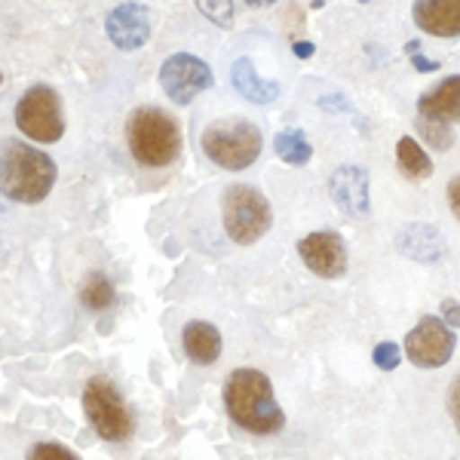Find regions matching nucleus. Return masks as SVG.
Wrapping results in <instances>:
<instances>
[{
  "mask_svg": "<svg viewBox=\"0 0 460 460\" xmlns=\"http://www.w3.org/2000/svg\"><path fill=\"white\" fill-rule=\"evenodd\" d=\"M225 408L236 427L255 436L279 433L286 424L283 408L273 396L270 377L258 368H234L225 377Z\"/></svg>",
  "mask_w": 460,
  "mask_h": 460,
  "instance_id": "f257e3e1",
  "label": "nucleus"
},
{
  "mask_svg": "<svg viewBox=\"0 0 460 460\" xmlns=\"http://www.w3.org/2000/svg\"><path fill=\"white\" fill-rule=\"evenodd\" d=\"M4 194L16 203H40L56 184V163L49 154L37 151V147L25 142H10L4 145Z\"/></svg>",
  "mask_w": 460,
  "mask_h": 460,
  "instance_id": "f03ea898",
  "label": "nucleus"
},
{
  "mask_svg": "<svg viewBox=\"0 0 460 460\" xmlns=\"http://www.w3.org/2000/svg\"><path fill=\"white\" fill-rule=\"evenodd\" d=\"M126 142H129V154L136 163L147 169H163L175 163L178 151H181V136L178 126L166 111L160 108H138L129 114L126 123Z\"/></svg>",
  "mask_w": 460,
  "mask_h": 460,
  "instance_id": "7ed1b4c3",
  "label": "nucleus"
},
{
  "mask_svg": "<svg viewBox=\"0 0 460 460\" xmlns=\"http://www.w3.org/2000/svg\"><path fill=\"white\" fill-rule=\"evenodd\" d=\"M261 129L243 117H221L203 129V154L227 172H243L261 157Z\"/></svg>",
  "mask_w": 460,
  "mask_h": 460,
  "instance_id": "20e7f679",
  "label": "nucleus"
},
{
  "mask_svg": "<svg viewBox=\"0 0 460 460\" xmlns=\"http://www.w3.org/2000/svg\"><path fill=\"white\" fill-rule=\"evenodd\" d=\"M221 221H225V234L236 246H252L270 230L273 209L258 188L230 184L225 197H221Z\"/></svg>",
  "mask_w": 460,
  "mask_h": 460,
  "instance_id": "39448f33",
  "label": "nucleus"
},
{
  "mask_svg": "<svg viewBox=\"0 0 460 460\" xmlns=\"http://www.w3.org/2000/svg\"><path fill=\"white\" fill-rule=\"evenodd\" d=\"M84 411L93 424L95 433L105 442H126L136 429V418H132L129 405L114 387V381L105 375H95L84 387Z\"/></svg>",
  "mask_w": 460,
  "mask_h": 460,
  "instance_id": "423d86ee",
  "label": "nucleus"
},
{
  "mask_svg": "<svg viewBox=\"0 0 460 460\" xmlns=\"http://www.w3.org/2000/svg\"><path fill=\"white\" fill-rule=\"evenodd\" d=\"M16 126L28 138L40 145H53L65 136V117H62V99L53 86H31L16 102Z\"/></svg>",
  "mask_w": 460,
  "mask_h": 460,
  "instance_id": "0eeeda50",
  "label": "nucleus"
},
{
  "mask_svg": "<svg viewBox=\"0 0 460 460\" xmlns=\"http://www.w3.org/2000/svg\"><path fill=\"white\" fill-rule=\"evenodd\" d=\"M455 329H448L439 316H424L405 335V356L418 368H442L455 356Z\"/></svg>",
  "mask_w": 460,
  "mask_h": 460,
  "instance_id": "6e6552de",
  "label": "nucleus"
},
{
  "mask_svg": "<svg viewBox=\"0 0 460 460\" xmlns=\"http://www.w3.org/2000/svg\"><path fill=\"white\" fill-rule=\"evenodd\" d=\"M215 84V74L203 58L190 53H175L163 62L160 68V86L175 105H190L199 93H206Z\"/></svg>",
  "mask_w": 460,
  "mask_h": 460,
  "instance_id": "1a4fd4ad",
  "label": "nucleus"
},
{
  "mask_svg": "<svg viewBox=\"0 0 460 460\" xmlns=\"http://www.w3.org/2000/svg\"><path fill=\"white\" fill-rule=\"evenodd\" d=\"M298 255L323 279H338L347 273V246L335 230H316L298 240Z\"/></svg>",
  "mask_w": 460,
  "mask_h": 460,
  "instance_id": "9d476101",
  "label": "nucleus"
},
{
  "mask_svg": "<svg viewBox=\"0 0 460 460\" xmlns=\"http://www.w3.org/2000/svg\"><path fill=\"white\" fill-rule=\"evenodd\" d=\"M329 194L347 218H368L372 197H368V172L362 166L344 163L329 178Z\"/></svg>",
  "mask_w": 460,
  "mask_h": 460,
  "instance_id": "9b49d317",
  "label": "nucleus"
},
{
  "mask_svg": "<svg viewBox=\"0 0 460 460\" xmlns=\"http://www.w3.org/2000/svg\"><path fill=\"white\" fill-rule=\"evenodd\" d=\"M105 31L117 49H126V53L138 49L151 37V13L142 4H120L117 10H111Z\"/></svg>",
  "mask_w": 460,
  "mask_h": 460,
  "instance_id": "f8f14e48",
  "label": "nucleus"
},
{
  "mask_svg": "<svg viewBox=\"0 0 460 460\" xmlns=\"http://www.w3.org/2000/svg\"><path fill=\"white\" fill-rule=\"evenodd\" d=\"M396 249L418 264H439L448 255V243L433 225H405L396 234Z\"/></svg>",
  "mask_w": 460,
  "mask_h": 460,
  "instance_id": "ddd939ff",
  "label": "nucleus"
},
{
  "mask_svg": "<svg viewBox=\"0 0 460 460\" xmlns=\"http://www.w3.org/2000/svg\"><path fill=\"white\" fill-rule=\"evenodd\" d=\"M411 16L433 37H460V0H414Z\"/></svg>",
  "mask_w": 460,
  "mask_h": 460,
  "instance_id": "4468645a",
  "label": "nucleus"
},
{
  "mask_svg": "<svg viewBox=\"0 0 460 460\" xmlns=\"http://www.w3.org/2000/svg\"><path fill=\"white\" fill-rule=\"evenodd\" d=\"M418 114L439 123H460V74L445 77L439 86L418 99Z\"/></svg>",
  "mask_w": 460,
  "mask_h": 460,
  "instance_id": "2eb2a0df",
  "label": "nucleus"
},
{
  "mask_svg": "<svg viewBox=\"0 0 460 460\" xmlns=\"http://www.w3.org/2000/svg\"><path fill=\"white\" fill-rule=\"evenodd\" d=\"M181 344H184V353H188L190 362H197V366H212V362L221 356V332L215 329L212 323L194 319V323L184 325Z\"/></svg>",
  "mask_w": 460,
  "mask_h": 460,
  "instance_id": "dca6fc26",
  "label": "nucleus"
},
{
  "mask_svg": "<svg viewBox=\"0 0 460 460\" xmlns=\"http://www.w3.org/2000/svg\"><path fill=\"white\" fill-rule=\"evenodd\" d=\"M230 84H234L236 93L246 102H252V105H270L279 95V84L258 77V71L252 68L249 58H236L234 68H230Z\"/></svg>",
  "mask_w": 460,
  "mask_h": 460,
  "instance_id": "f3484780",
  "label": "nucleus"
},
{
  "mask_svg": "<svg viewBox=\"0 0 460 460\" xmlns=\"http://www.w3.org/2000/svg\"><path fill=\"white\" fill-rule=\"evenodd\" d=\"M396 160H399L402 175L411 178V181H424V178L433 175V163H429L427 151L420 147V142H414V138H408V136H402L396 142Z\"/></svg>",
  "mask_w": 460,
  "mask_h": 460,
  "instance_id": "a211bd4d",
  "label": "nucleus"
},
{
  "mask_svg": "<svg viewBox=\"0 0 460 460\" xmlns=\"http://www.w3.org/2000/svg\"><path fill=\"white\" fill-rule=\"evenodd\" d=\"M273 147H277V157L286 160L288 166H304V163H310V157H314V145L307 142V136L301 129L277 132Z\"/></svg>",
  "mask_w": 460,
  "mask_h": 460,
  "instance_id": "6ab92c4d",
  "label": "nucleus"
},
{
  "mask_svg": "<svg viewBox=\"0 0 460 460\" xmlns=\"http://www.w3.org/2000/svg\"><path fill=\"white\" fill-rule=\"evenodd\" d=\"M114 298H117L114 283H111L105 273H99V270L89 273V277L84 279V286H80V301H84L89 310H105L114 304Z\"/></svg>",
  "mask_w": 460,
  "mask_h": 460,
  "instance_id": "aec40b11",
  "label": "nucleus"
},
{
  "mask_svg": "<svg viewBox=\"0 0 460 460\" xmlns=\"http://www.w3.org/2000/svg\"><path fill=\"white\" fill-rule=\"evenodd\" d=\"M418 126V132L427 138L429 147H436V151H448L451 145H455V136H451V126L448 123H439V120H427V117H418L414 120Z\"/></svg>",
  "mask_w": 460,
  "mask_h": 460,
  "instance_id": "412c9836",
  "label": "nucleus"
},
{
  "mask_svg": "<svg viewBox=\"0 0 460 460\" xmlns=\"http://www.w3.org/2000/svg\"><path fill=\"white\" fill-rule=\"evenodd\" d=\"M197 10L218 28H234V0H197Z\"/></svg>",
  "mask_w": 460,
  "mask_h": 460,
  "instance_id": "4be33fe9",
  "label": "nucleus"
},
{
  "mask_svg": "<svg viewBox=\"0 0 460 460\" xmlns=\"http://www.w3.org/2000/svg\"><path fill=\"white\" fill-rule=\"evenodd\" d=\"M28 460H80V457L58 442H37L28 448Z\"/></svg>",
  "mask_w": 460,
  "mask_h": 460,
  "instance_id": "5701e85b",
  "label": "nucleus"
},
{
  "mask_svg": "<svg viewBox=\"0 0 460 460\" xmlns=\"http://www.w3.org/2000/svg\"><path fill=\"white\" fill-rule=\"evenodd\" d=\"M399 362H402V350H399V344H393V341H381V344L375 347V366L377 368L393 372Z\"/></svg>",
  "mask_w": 460,
  "mask_h": 460,
  "instance_id": "b1692460",
  "label": "nucleus"
},
{
  "mask_svg": "<svg viewBox=\"0 0 460 460\" xmlns=\"http://www.w3.org/2000/svg\"><path fill=\"white\" fill-rule=\"evenodd\" d=\"M448 414H451V420H455L457 436H460V375L451 381V387H448Z\"/></svg>",
  "mask_w": 460,
  "mask_h": 460,
  "instance_id": "393cba45",
  "label": "nucleus"
},
{
  "mask_svg": "<svg viewBox=\"0 0 460 460\" xmlns=\"http://www.w3.org/2000/svg\"><path fill=\"white\" fill-rule=\"evenodd\" d=\"M442 319L448 329H460V304L455 298H445L442 301Z\"/></svg>",
  "mask_w": 460,
  "mask_h": 460,
  "instance_id": "a878e982",
  "label": "nucleus"
},
{
  "mask_svg": "<svg viewBox=\"0 0 460 460\" xmlns=\"http://www.w3.org/2000/svg\"><path fill=\"white\" fill-rule=\"evenodd\" d=\"M319 108H325V111H350V102L344 99V95H323V99H319Z\"/></svg>",
  "mask_w": 460,
  "mask_h": 460,
  "instance_id": "bb28decb",
  "label": "nucleus"
},
{
  "mask_svg": "<svg viewBox=\"0 0 460 460\" xmlns=\"http://www.w3.org/2000/svg\"><path fill=\"white\" fill-rule=\"evenodd\" d=\"M448 206H451V212H455L457 221H460V175L448 181Z\"/></svg>",
  "mask_w": 460,
  "mask_h": 460,
  "instance_id": "cd10ccee",
  "label": "nucleus"
},
{
  "mask_svg": "<svg viewBox=\"0 0 460 460\" xmlns=\"http://www.w3.org/2000/svg\"><path fill=\"white\" fill-rule=\"evenodd\" d=\"M411 65H414V68H418L420 74H429V71L439 68V62H433V58H424L420 53H414V56H411Z\"/></svg>",
  "mask_w": 460,
  "mask_h": 460,
  "instance_id": "c85d7f7f",
  "label": "nucleus"
},
{
  "mask_svg": "<svg viewBox=\"0 0 460 460\" xmlns=\"http://www.w3.org/2000/svg\"><path fill=\"white\" fill-rule=\"evenodd\" d=\"M314 53H316V47L310 40H298V43H295V56H298V58H310Z\"/></svg>",
  "mask_w": 460,
  "mask_h": 460,
  "instance_id": "c756f323",
  "label": "nucleus"
},
{
  "mask_svg": "<svg viewBox=\"0 0 460 460\" xmlns=\"http://www.w3.org/2000/svg\"><path fill=\"white\" fill-rule=\"evenodd\" d=\"M267 4H277V0H267Z\"/></svg>",
  "mask_w": 460,
  "mask_h": 460,
  "instance_id": "7c9ffc66",
  "label": "nucleus"
},
{
  "mask_svg": "<svg viewBox=\"0 0 460 460\" xmlns=\"http://www.w3.org/2000/svg\"><path fill=\"white\" fill-rule=\"evenodd\" d=\"M359 4H368V0H359Z\"/></svg>",
  "mask_w": 460,
  "mask_h": 460,
  "instance_id": "2f4dec72",
  "label": "nucleus"
}]
</instances>
